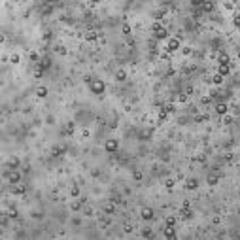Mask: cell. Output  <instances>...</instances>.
Segmentation results:
<instances>
[{"label":"cell","instance_id":"cell-1","mask_svg":"<svg viewBox=\"0 0 240 240\" xmlns=\"http://www.w3.org/2000/svg\"><path fill=\"white\" fill-rule=\"evenodd\" d=\"M104 89H106V85H104L102 79H95V81H91V91H93L95 95H102Z\"/></svg>","mask_w":240,"mask_h":240},{"label":"cell","instance_id":"cell-2","mask_svg":"<svg viewBox=\"0 0 240 240\" xmlns=\"http://www.w3.org/2000/svg\"><path fill=\"white\" fill-rule=\"evenodd\" d=\"M117 147H119V142H117L115 138L106 140V144H104V149H106L108 153H114V151H117Z\"/></svg>","mask_w":240,"mask_h":240},{"label":"cell","instance_id":"cell-3","mask_svg":"<svg viewBox=\"0 0 240 240\" xmlns=\"http://www.w3.org/2000/svg\"><path fill=\"white\" fill-rule=\"evenodd\" d=\"M19 180H21V176H19V172L15 170V168L11 170L10 174H8V182H10L11 185H15V183H19Z\"/></svg>","mask_w":240,"mask_h":240},{"label":"cell","instance_id":"cell-4","mask_svg":"<svg viewBox=\"0 0 240 240\" xmlns=\"http://www.w3.org/2000/svg\"><path fill=\"white\" fill-rule=\"evenodd\" d=\"M182 218L183 219H189V218H193V212H191V208H189V202H183V208H182Z\"/></svg>","mask_w":240,"mask_h":240},{"label":"cell","instance_id":"cell-5","mask_svg":"<svg viewBox=\"0 0 240 240\" xmlns=\"http://www.w3.org/2000/svg\"><path fill=\"white\" fill-rule=\"evenodd\" d=\"M227 110H229V106H227L223 100H219L218 104H215V114H219V115H225L227 114Z\"/></svg>","mask_w":240,"mask_h":240},{"label":"cell","instance_id":"cell-6","mask_svg":"<svg viewBox=\"0 0 240 240\" xmlns=\"http://www.w3.org/2000/svg\"><path fill=\"white\" fill-rule=\"evenodd\" d=\"M166 49H168L170 53H172V51H178L180 49V40L178 38H170L168 40V47H166Z\"/></svg>","mask_w":240,"mask_h":240},{"label":"cell","instance_id":"cell-7","mask_svg":"<svg viewBox=\"0 0 240 240\" xmlns=\"http://www.w3.org/2000/svg\"><path fill=\"white\" fill-rule=\"evenodd\" d=\"M153 36H155V40H165L166 36H168V32H166V29H157V30H153Z\"/></svg>","mask_w":240,"mask_h":240},{"label":"cell","instance_id":"cell-8","mask_svg":"<svg viewBox=\"0 0 240 240\" xmlns=\"http://www.w3.org/2000/svg\"><path fill=\"white\" fill-rule=\"evenodd\" d=\"M11 193H13V195H23V193H27V185L15 183V187H11Z\"/></svg>","mask_w":240,"mask_h":240},{"label":"cell","instance_id":"cell-9","mask_svg":"<svg viewBox=\"0 0 240 240\" xmlns=\"http://www.w3.org/2000/svg\"><path fill=\"white\" fill-rule=\"evenodd\" d=\"M142 219H146V221L153 219V210H151V208H144L142 210Z\"/></svg>","mask_w":240,"mask_h":240},{"label":"cell","instance_id":"cell-10","mask_svg":"<svg viewBox=\"0 0 240 240\" xmlns=\"http://www.w3.org/2000/svg\"><path fill=\"white\" fill-rule=\"evenodd\" d=\"M201 8H202V11H204V13H210V11L214 10V2H210V0H204Z\"/></svg>","mask_w":240,"mask_h":240},{"label":"cell","instance_id":"cell-11","mask_svg":"<svg viewBox=\"0 0 240 240\" xmlns=\"http://www.w3.org/2000/svg\"><path fill=\"white\" fill-rule=\"evenodd\" d=\"M163 234H165V238H174V236H176L174 227H172V225H166V229H165V233H163Z\"/></svg>","mask_w":240,"mask_h":240},{"label":"cell","instance_id":"cell-12","mask_svg":"<svg viewBox=\"0 0 240 240\" xmlns=\"http://www.w3.org/2000/svg\"><path fill=\"white\" fill-rule=\"evenodd\" d=\"M197 185H199V180H195V178H189L185 182V187L187 189H197Z\"/></svg>","mask_w":240,"mask_h":240},{"label":"cell","instance_id":"cell-13","mask_svg":"<svg viewBox=\"0 0 240 240\" xmlns=\"http://www.w3.org/2000/svg\"><path fill=\"white\" fill-rule=\"evenodd\" d=\"M40 68H44V70H47V68H49V66H51V59L49 57H44L42 59V61H40Z\"/></svg>","mask_w":240,"mask_h":240},{"label":"cell","instance_id":"cell-14","mask_svg":"<svg viewBox=\"0 0 240 240\" xmlns=\"http://www.w3.org/2000/svg\"><path fill=\"white\" fill-rule=\"evenodd\" d=\"M219 74L221 76H229V72H231V65H219Z\"/></svg>","mask_w":240,"mask_h":240},{"label":"cell","instance_id":"cell-15","mask_svg":"<svg viewBox=\"0 0 240 240\" xmlns=\"http://www.w3.org/2000/svg\"><path fill=\"white\" fill-rule=\"evenodd\" d=\"M115 79H117V81H125L127 79V72L125 70H117L115 72Z\"/></svg>","mask_w":240,"mask_h":240},{"label":"cell","instance_id":"cell-16","mask_svg":"<svg viewBox=\"0 0 240 240\" xmlns=\"http://www.w3.org/2000/svg\"><path fill=\"white\" fill-rule=\"evenodd\" d=\"M223 78H225V76H221V74L218 72V74H215L214 78H212V81H214L215 85H221V83H223Z\"/></svg>","mask_w":240,"mask_h":240},{"label":"cell","instance_id":"cell-17","mask_svg":"<svg viewBox=\"0 0 240 240\" xmlns=\"http://www.w3.org/2000/svg\"><path fill=\"white\" fill-rule=\"evenodd\" d=\"M104 212H106V214H114L115 212V206H114V201L112 202H108L106 206H104Z\"/></svg>","mask_w":240,"mask_h":240},{"label":"cell","instance_id":"cell-18","mask_svg":"<svg viewBox=\"0 0 240 240\" xmlns=\"http://www.w3.org/2000/svg\"><path fill=\"white\" fill-rule=\"evenodd\" d=\"M219 65H229V55L227 53H219Z\"/></svg>","mask_w":240,"mask_h":240},{"label":"cell","instance_id":"cell-19","mask_svg":"<svg viewBox=\"0 0 240 240\" xmlns=\"http://www.w3.org/2000/svg\"><path fill=\"white\" fill-rule=\"evenodd\" d=\"M36 95H38L40 98L47 97V89H46V87H38V89H36Z\"/></svg>","mask_w":240,"mask_h":240},{"label":"cell","instance_id":"cell-20","mask_svg":"<svg viewBox=\"0 0 240 240\" xmlns=\"http://www.w3.org/2000/svg\"><path fill=\"white\" fill-rule=\"evenodd\" d=\"M85 38H87V40H89V42H93V40H97V38H98V34H97V32H95V30H89V32H87V34H85Z\"/></svg>","mask_w":240,"mask_h":240},{"label":"cell","instance_id":"cell-21","mask_svg":"<svg viewBox=\"0 0 240 240\" xmlns=\"http://www.w3.org/2000/svg\"><path fill=\"white\" fill-rule=\"evenodd\" d=\"M17 165H19V161H17V159H15V157H11L10 161H8V166H10L11 170H13V168H17Z\"/></svg>","mask_w":240,"mask_h":240},{"label":"cell","instance_id":"cell-22","mask_svg":"<svg viewBox=\"0 0 240 240\" xmlns=\"http://www.w3.org/2000/svg\"><path fill=\"white\" fill-rule=\"evenodd\" d=\"M218 176H215V174H212V176H208V183H210V185H215V183H218Z\"/></svg>","mask_w":240,"mask_h":240},{"label":"cell","instance_id":"cell-23","mask_svg":"<svg viewBox=\"0 0 240 240\" xmlns=\"http://www.w3.org/2000/svg\"><path fill=\"white\" fill-rule=\"evenodd\" d=\"M70 195H72V197H78V195H79V187H78V185H72Z\"/></svg>","mask_w":240,"mask_h":240},{"label":"cell","instance_id":"cell-24","mask_svg":"<svg viewBox=\"0 0 240 240\" xmlns=\"http://www.w3.org/2000/svg\"><path fill=\"white\" fill-rule=\"evenodd\" d=\"M166 114H168V112H166L165 108H163V110L159 112V121H165V119H166Z\"/></svg>","mask_w":240,"mask_h":240},{"label":"cell","instance_id":"cell-25","mask_svg":"<svg viewBox=\"0 0 240 240\" xmlns=\"http://www.w3.org/2000/svg\"><path fill=\"white\" fill-rule=\"evenodd\" d=\"M62 151H65V147H61V146H55L53 147V155H61Z\"/></svg>","mask_w":240,"mask_h":240},{"label":"cell","instance_id":"cell-26","mask_svg":"<svg viewBox=\"0 0 240 240\" xmlns=\"http://www.w3.org/2000/svg\"><path fill=\"white\" fill-rule=\"evenodd\" d=\"M121 30H123V34H127V36H129V34H131V25H127V23H125V25L121 27Z\"/></svg>","mask_w":240,"mask_h":240},{"label":"cell","instance_id":"cell-27","mask_svg":"<svg viewBox=\"0 0 240 240\" xmlns=\"http://www.w3.org/2000/svg\"><path fill=\"white\" fill-rule=\"evenodd\" d=\"M8 215H10L11 219H15V218H17V210H15V208H10V212H8Z\"/></svg>","mask_w":240,"mask_h":240},{"label":"cell","instance_id":"cell-28","mask_svg":"<svg viewBox=\"0 0 240 240\" xmlns=\"http://www.w3.org/2000/svg\"><path fill=\"white\" fill-rule=\"evenodd\" d=\"M34 76H36V78H42V76H44V68H40V66H38L36 72H34Z\"/></svg>","mask_w":240,"mask_h":240},{"label":"cell","instance_id":"cell-29","mask_svg":"<svg viewBox=\"0 0 240 240\" xmlns=\"http://www.w3.org/2000/svg\"><path fill=\"white\" fill-rule=\"evenodd\" d=\"M233 23H234V27H240V13H236V15H234Z\"/></svg>","mask_w":240,"mask_h":240},{"label":"cell","instance_id":"cell-30","mask_svg":"<svg viewBox=\"0 0 240 240\" xmlns=\"http://www.w3.org/2000/svg\"><path fill=\"white\" fill-rule=\"evenodd\" d=\"M66 133H68V134L74 133V123H68V125H66Z\"/></svg>","mask_w":240,"mask_h":240},{"label":"cell","instance_id":"cell-31","mask_svg":"<svg viewBox=\"0 0 240 240\" xmlns=\"http://www.w3.org/2000/svg\"><path fill=\"white\" fill-rule=\"evenodd\" d=\"M166 225H176V218H166Z\"/></svg>","mask_w":240,"mask_h":240},{"label":"cell","instance_id":"cell-32","mask_svg":"<svg viewBox=\"0 0 240 240\" xmlns=\"http://www.w3.org/2000/svg\"><path fill=\"white\" fill-rule=\"evenodd\" d=\"M133 176H134V180H136V182H140V180H142V172H140V170H136Z\"/></svg>","mask_w":240,"mask_h":240},{"label":"cell","instance_id":"cell-33","mask_svg":"<svg viewBox=\"0 0 240 240\" xmlns=\"http://www.w3.org/2000/svg\"><path fill=\"white\" fill-rule=\"evenodd\" d=\"M142 234H144V236H147V238H151V236H153V233H151V231H149V229H146V231H142Z\"/></svg>","mask_w":240,"mask_h":240},{"label":"cell","instance_id":"cell-34","mask_svg":"<svg viewBox=\"0 0 240 240\" xmlns=\"http://www.w3.org/2000/svg\"><path fill=\"white\" fill-rule=\"evenodd\" d=\"M165 185L168 187V189H172V187H174V180H166V182H165Z\"/></svg>","mask_w":240,"mask_h":240},{"label":"cell","instance_id":"cell-35","mask_svg":"<svg viewBox=\"0 0 240 240\" xmlns=\"http://www.w3.org/2000/svg\"><path fill=\"white\" fill-rule=\"evenodd\" d=\"M178 98H180V102H185V100H187V93H180Z\"/></svg>","mask_w":240,"mask_h":240},{"label":"cell","instance_id":"cell-36","mask_svg":"<svg viewBox=\"0 0 240 240\" xmlns=\"http://www.w3.org/2000/svg\"><path fill=\"white\" fill-rule=\"evenodd\" d=\"M202 2H204V0H191L193 6H202Z\"/></svg>","mask_w":240,"mask_h":240},{"label":"cell","instance_id":"cell-37","mask_svg":"<svg viewBox=\"0 0 240 240\" xmlns=\"http://www.w3.org/2000/svg\"><path fill=\"white\" fill-rule=\"evenodd\" d=\"M165 110H166V112H174V104H166Z\"/></svg>","mask_w":240,"mask_h":240},{"label":"cell","instance_id":"cell-38","mask_svg":"<svg viewBox=\"0 0 240 240\" xmlns=\"http://www.w3.org/2000/svg\"><path fill=\"white\" fill-rule=\"evenodd\" d=\"M204 115H197V117H195V121H197V123H201V121H204Z\"/></svg>","mask_w":240,"mask_h":240},{"label":"cell","instance_id":"cell-39","mask_svg":"<svg viewBox=\"0 0 240 240\" xmlns=\"http://www.w3.org/2000/svg\"><path fill=\"white\" fill-rule=\"evenodd\" d=\"M223 119H225V123H227V125H229V123H233V117H231V115H225Z\"/></svg>","mask_w":240,"mask_h":240},{"label":"cell","instance_id":"cell-40","mask_svg":"<svg viewBox=\"0 0 240 240\" xmlns=\"http://www.w3.org/2000/svg\"><path fill=\"white\" fill-rule=\"evenodd\" d=\"M210 100H212L210 97H204V98H202V104H210Z\"/></svg>","mask_w":240,"mask_h":240},{"label":"cell","instance_id":"cell-41","mask_svg":"<svg viewBox=\"0 0 240 240\" xmlns=\"http://www.w3.org/2000/svg\"><path fill=\"white\" fill-rule=\"evenodd\" d=\"M91 2H100V0H91Z\"/></svg>","mask_w":240,"mask_h":240},{"label":"cell","instance_id":"cell-42","mask_svg":"<svg viewBox=\"0 0 240 240\" xmlns=\"http://www.w3.org/2000/svg\"><path fill=\"white\" fill-rule=\"evenodd\" d=\"M238 59H240V49H238Z\"/></svg>","mask_w":240,"mask_h":240}]
</instances>
